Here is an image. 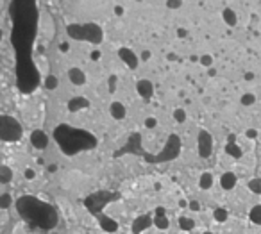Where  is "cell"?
Returning a JSON list of instances; mask_svg holds the SVG:
<instances>
[{
    "label": "cell",
    "mask_w": 261,
    "mask_h": 234,
    "mask_svg": "<svg viewBox=\"0 0 261 234\" xmlns=\"http://www.w3.org/2000/svg\"><path fill=\"white\" fill-rule=\"evenodd\" d=\"M245 136L249 139H254V138H258V131H256V129H249V131L245 133Z\"/></svg>",
    "instance_id": "obj_32"
},
{
    "label": "cell",
    "mask_w": 261,
    "mask_h": 234,
    "mask_svg": "<svg viewBox=\"0 0 261 234\" xmlns=\"http://www.w3.org/2000/svg\"><path fill=\"white\" fill-rule=\"evenodd\" d=\"M102 227L106 229L107 233H117L118 231V223L111 218H102Z\"/></svg>",
    "instance_id": "obj_19"
},
{
    "label": "cell",
    "mask_w": 261,
    "mask_h": 234,
    "mask_svg": "<svg viewBox=\"0 0 261 234\" xmlns=\"http://www.w3.org/2000/svg\"><path fill=\"white\" fill-rule=\"evenodd\" d=\"M118 57H120L123 65H127L131 70H136V68H138L139 57L134 54L133 49H127V47H120V49H118Z\"/></svg>",
    "instance_id": "obj_2"
},
{
    "label": "cell",
    "mask_w": 261,
    "mask_h": 234,
    "mask_svg": "<svg viewBox=\"0 0 261 234\" xmlns=\"http://www.w3.org/2000/svg\"><path fill=\"white\" fill-rule=\"evenodd\" d=\"M174 118H175L177 123H184L186 118H188V115H186V111H184L183 107H177V109H174Z\"/></svg>",
    "instance_id": "obj_23"
},
{
    "label": "cell",
    "mask_w": 261,
    "mask_h": 234,
    "mask_svg": "<svg viewBox=\"0 0 261 234\" xmlns=\"http://www.w3.org/2000/svg\"><path fill=\"white\" fill-rule=\"evenodd\" d=\"M165 213H167V209H165V207H156V211H154V217H167V215H165Z\"/></svg>",
    "instance_id": "obj_31"
},
{
    "label": "cell",
    "mask_w": 261,
    "mask_h": 234,
    "mask_svg": "<svg viewBox=\"0 0 261 234\" xmlns=\"http://www.w3.org/2000/svg\"><path fill=\"white\" fill-rule=\"evenodd\" d=\"M181 6H183V2H181V0H168L167 2L168 9H179Z\"/></svg>",
    "instance_id": "obj_28"
},
{
    "label": "cell",
    "mask_w": 261,
    "mask_h": 234,
    "mask_svg": "<svg viewBox=\"0 0 261 234\" xmlns=\"http://www.w3.org/2000/svg\"><path fill=\"white\" fill-rule=\"evenodd\" d=\"M247 186H249V191H252V193H256V195H261V179L260 177L250 179L249 183H247Z\"/></svg>",
    "instance_id": "obj_18"
},
{
    "label": "cell",
    "mask_w": 261,
    "mask_h": 234,
    "mask_svg": "<svg viewBox=\"0 0 261 234\" xmlns=\"http://www.w3.org/2000/svg\"><path fill=\"white\" fill-rule=\"evenodd\" d=\"M31 143H33L36 150H45L49 147V136L41 129H36V131L31 133Z\"/></svg>",
    "instance_id": "obj_4"
},
{
    "label": "cell",
    "mask_w": 261,
    "mask_h": 234,
    "mask_svg": "<svg viewBox=\"0 0 261 234\" xmlns=\"http://www.w3.org/2000/svg\"><path fill=\"white\" fill-rule=\"evenodd\" d=\"M150 225H152V220H150L149 217H139V218H136L133 223V233L134 234L143 233L145 229H149Z\"/></svg>",
    "instance_id": "obj_9"
},
{
    "label": "cell",
    "mask_w": 261,
    "mask_h": 234,
    "mask_svg": "<svg viewBox=\"0 0 261 234\" xmlns=\"http://www.w3.org/2000/svg\"><path fill=\"white\" fill-rule=\"evenodd\" d=\"M2 38H4V33H2V29H0V41H2Z\"/></svg>",
    "instance_id": "obj_41"
},
{
    "label": "cell",
    "mask_w": 261,
    "mask_h": 234,
    "mask_svg": "<svg viewBox=\"0 0 261 234\" xmlns=\"http://www.w3.org/2000/svg\"><path fill=\"white\" fill-rule=\"evenodd\" d=\"M59 50H61V52H68V50H70V45H68V43L59 45Z\"/></svg>",
    "instance_id": "obj_38"
},
{
    "label": "cell",
    "mask_w": 261,
    "mask_h": 234,
    "mask_svg": "<svg viewBox=\"0 0 261 234\" xmlns=\"http://www.w3.org/2000/svg\"><path fill=\"white\" fill-rule=\"evenodd\" d=\"M100 57H102V52L100 50H91V54H89L91 61H100Z\"/></svg>",
    "instance_id": "obj_30"
},
{
    "label": "cell",
    "mask_w": 261,
    "mask_h": 234,
    "mask_svg": "<svg viewBox=\"0 0 261 234\" xmlns=\"http://www.w3.org/2000/svg\"><path fill=\"white\" fill-rule=\"evenodd\" d=\"M177 222H179V229L184 231V233H190V231H193L195 229V222L188 217H179Z\"/></svg>",
    "instance_id": "obj_13"
},
{
    "label": "cell",
    "mask_w": 261,
    "mask_h": 234,
    "mask_svg": "<svg viewBox=\"0 0 261 234\" xmlns=\"http://www.w3.org/2000/svg\"><path fill=\"white\" fill-rule=\"evenodd\" d=\"M199 63L206 68H211L213 67V56H209V54H204V56L199 57Z\"/></svg>",
    "instance_id": "obj_25"
},
{
    "label": "cell",
    "mask_w": 261,
    "mask_h": 234,
    "mask_svg": "<svg viewBox=\"0 0 261 234\" xmlns=\"http://www.w3.org/2000/svg\"><path fill=\"white\" fill-rule=\"evenodd\" d=\"M13 206V197L9 193H2L0 195V209H9Z\"/></svg>",
    "instance_id": "obj_21"
},
{
    "label": "cell",
    "mask_w": 261,
    "mask_h": 234,
    "mask_svg": "<svg viewBox=\"0 0 261 234\" xmlns=\"http://www.w3.org/2000/svg\"><path fill=\"white\" fill-rule=\"evenodd\" d=\"M188 204H190V202L184 201V199H181V201H179V207H181V209H186V207H188Z\"/></svg>",
    "instance_id": "obj_37"
},
{
    "label": "cell",
    "mask_w": 261,
    "mask_h": 234,
    "mask_svg": "<svg viewBox=\"0 0 261 234\" xmlns=\"http://www.w3.org/2000/svg\"><path fill=\"white\" fill-rule=\"evenodd\" d=\"M213 183H215V179H213V173L211 172H204L202 175L199 177V188L200 190H209L213 186Z\"/></svg>",
    "instance_id": "obj_11"
},
{
    "label": "cell",
    "mask_w": 261,
    "mask_h": 234,
    "mask_svg": "<svg viewBox=\"0 0 261 234\" xmlns=\"http://www.w3.org/2000/svg\"><path fill=\"white\" fill-rule=\"evenodd\" d=\"M188 207L191 209V211H199V209H200V204H199L197 201H191V202L188 204Z\"/></svg>",
    "instance_id": "obj_33"
},
{
    "label": "cell",
    "mask_w": 261,
    "mask_h": 234,
    "mask_svg": "<svg viewBox=\"0 0 261 234\" xmlns=\"http://www.w3.org/2000/svg\"><path fill=\"white\" fill-rule=\"evenodd\" d=\"M139 61L141 63H147V61H150V57H152V52L150 50H141V54H139Z\"/></svg>",
    "instance_id": "obj_29"
},
{
    "label": "cell",
    "mask_w": 261,
    "mask_h": 234,
    "mask_svg": "<svg viewBox=\"0 0 261 234\" xmlns=\"http://www.w3.org/2000/svg\"><path fill=\"white\" fill-rule=\"evenodd\" d=\"M23 177L27 179V181H33V179H36V172H34L33 168H25L23 170Z\"/></svg>",
    "instance_id": "obj_27"
},
{
    "label": "cell",
    "mask_w": 261,
    "mask_h": 234,
    "mask_svg": "<svg viewBox=\"0 0 261 234\" xmlns=\"http://www.w3.org/2000/svg\"><path fill=\"white\" fill-rule=\"evenodd\" d=\"M236 183H238V177H236L233 172H224L222 177H220V186H222V190H226V191L234 190Z\"/></svg>",
    "instance_id": "obj_6"
},
{
    "label": "cell",
    "mask_w": 261,
    "mask_h": 234,
    "mask_svg": "<svg viewBox=\"0 0 261 234\" xmlns=\"http://www.w3.org/2000/svg\"><path fill=\"white\" fill-rule=\"evenodd\" d=\"M57 86H59V79L56 77V75H47V79H45V88L47 89H56Z\"/></svg>",
    "instance_id": "obj_20"
},
{
    "label": "cell",
    "mask_w": 261,
    "mask_h": 234,
    "mask_svg": "<svg viewBox=\"0 0 261 234\" xmlns=\"http://www.w3.org/2000/svg\"><path fill=\"white\" fill-rule=\"evenodd\" d=\"M202 234H213V233L211 231H206V233H202Z\"/></svg>",
    "instance_id": "obj_42"
},
{
    "label": "cell",
    "mask_w": 261,
    "mask_h": 234,
    "mask_svg": "<svg viewBox=\"0 0 261 234\" xmlns=\"http://www.w3.org/2000/svg\"><path fill=\"white\" fill-rule=\"evenodd\" d=\"M249 218H250V222H252V223H256V225H261V204H258V206H254L252 209H250Z\"/></svg>",
    "instance_id": "obj_17"
},
{
    "label": "cell",
    "mask_w": 261,
    "mask_h": 234,
    "mask_svg": "<svg viewBox=\"0 0 261 234\" xmlns=\"http://www.w3.org/2000/svg\"><path fill=\"white\" fill-rule=\"evenodd\" d=\"M152 225L156 229H159V231H167L170 227V220L167 217H154L152 218Z\"/></svg>",
    "instance_id": "obj_15"
},
{
    "label": "cell",
    "mask_w": 261,
    "mask_h": 234,
    "mask_svg": "<svg viewBox=\"0 0 261 234\" xmlns=\"http://www.w3.org/2000/svg\"><path fill=\"white\" fill-rule=\"evenodd\" d=\"M145 127H147V129H156V127H157V120H156L154 117L145 118Z\"/></svg>",
    "instance_id": "obj_26"
},
{
    "label": "cell",
    "mask_w": 261,
    "mask_h": 234,
    "mask_svg": "<svg viewBox=\"0 0 261 234\" xmlns=\"http://www.w3.org/2000/svg\"><path fill=\"white\" fill-rule=\"evenodd\" d=\"M86 107H89V100L86 97H75V99L68 102V111L72 113L79 111V109H86Z\"/></svg>",
    "instance_id": "obj_8"
},
{
    "label": "cell",
    "mask_w": 261,
    "mask_h": 234,
    "mask_svg": "<svg viewBox=\"0 0 261 234\" xmlns=\"http://www.w3.org/2000/svg\"><path fill=\"white\" fill-rule=\"evenodd\" d=\"M226 152H227L231 157H234V159H240V157L244 156V150L238 147V143H227V145H226Z\"/></svg>",
    "instance_id": "obj_14"
},
{
    "label": "cell",
    "mask_w": 261,
    "mask_h": 234,
    "mask_svg": "<svg viewBox=\"0 0 261 234\" xmlns=\"http://www.w3.org/2000/svg\"><path fill=\"white\" fill-rule=\"evenodd\" d=\"M240 102H242V106H245V107L254 106V104H256V95H254V93H245V95H242Z\"/></svg>",
    "instance_id": "obj_22"
},
{
    "label": "cell",
    "mask_w": 261,
    "mask_h": 234,
    "mask_svg": "<svg viewBox=\"0 0 261 234\" xmlns=\"http://www.w3.org/2000/svg\"><path fill=\"white\" fill-rule=\"evenodd\" d=\"M161 234H165V233H161Z\"/></svg>",
    "instance_id": "obj_43"
},
{
    "label": "cell",
    "mask_w": 261,
    "mask_h": 234,
    "mask_svg": "<svg viewBox=\"0 0 261 234\" xmlns=\"http://www.w3.org/2000/svg\"><path fill=\"white\" fill-rule=\"evenodd\" d=\"M117 84H118L117 73L109 75V79H107V89H109V93H115V91H117Z\"/></svg>",
    "instance_id": "obj_24"
},
{
    "label": "cell",
    "mask_w": 261,
    "mask_h": 234,
    "mask_svg": "<svg viewBox=\"0 0 261 234\" xmlns=\"http://www.w3.org/2000/svg\"><path fill=\"white\" fill-rule=\"evenodd\" d=\"M227 143H236V134L234 133L227 134Z\"/></svg>",
    "instance_id": "obj_36"
},
{
    "label": "cell",
    "mask_w": 261,
    "mask_h": 234,
    "mask_svg": "<svg viewBox=\"0 0 261 234\" xmlns=\"http://www.w3.org/2000/svg\"><path fill=\"white\" fill-rule=\"evenodd\" d=\"M186 36H188V31L183 29V27H179L177 29V38H186Z\"/></svg>",
    "instance_id": "obj_35"
},
{
    "label": "cell",
    "mask_w": 261,
    "mask_h": 234,
    "mask_svg": "<svg viewBox=\"0 0 261 234\" xmlns=\"http://www.w3.org/2000/svg\"><path fill=\"white\" fill-rule=\"evenodd\" d=\"M213 218H215V222H218V223L227 222V218H229L227 209H224V207H217V209L213 211Z\"/></svg>",
    "instance_id": "obj_16"
},
{
    "label": "cell",
    "mask_w": 261,
    "mask_h": 234,
    "mask_svg": "<svg viewBox=\"0 0 261 234\" xmlns=\"http://www.w3.org/2000/svg\"><path fill=\"white\" fill-rule=\"evenodd\" d=\"M245 79H247V81H252V79H254V73H245Z\"/></svg>",
    "instance_id": "obj_39"
},
{
    "label": "cell",
    "mask_w": 261,
    "mask_h": 234,
    "mask_svg": "<svg viewBox=\"0 0 261 234\" xmlns=\"http://www.w3.org/2000/svg\"><path fill=\"white\" fill-rule=\"evenodd\" d=\"M222 20L227 23L229 27H234V25L238 23V15H236V11H234V9H231V7H226V9L222 11Z\"/></svg>",
    "instance_id": "obj_10"
},
{
    "label": "cell",
    "mask_w": 261,
    "mask_h": 234,
    "mask_svg": "<svg viewBox=\"0 0 261 234\" xmlns=\"http://www.w3.org/2000/svg\"><path fill=\"white\" fill-rule=\"evenodd\" d=\"M13 181V170L6 165H0V184H9Z\"/></svg>",
    "instance_id": "obj_12"
},
{
    "label": "cell",
    "mask_w": 261,
    "mask_h": 234,
    "mask_svg": "<svg viewBox=\"0 0 261 234\" xmlns=\"http://www.w3.org/2000/svg\"><path fill=\"white\" fill-rule=\"evenodd\" d=\"M168 59H172V61H175L177 57H175V54H168Z\"/></svg>",
    "instance_id": "obj_40"
},
{
    "label": "cell",
    "mask_w": 261,
    "mask_h": 234,
    "mask_svg": "<svg viewBox=\"0 0 261 234\" xmlns=\"http://www.w3.org/2000/svg\"><path fill=\"white\" fill-rule=\"evenodd\" d=\"M109 115H111L113 120H123L125 115H127V109H125V106H123L122 102H111Z\"/></svg>",
    "instance_id": "obj_7"
},
{
    "label": "cell",
    "mask_w": 261,
    "mask_h": 234,
    "mask_svg": "<svg viewBox=\"0 0 261 234\" xmlns=\"http://www.w3.org/2000/svg\"><path fill=\"white\" fill-rule=\"evenodd\" d=\"M136 91L143 100H150L154 97V84L150 83L149 79H139L136 83Z\"/></svg>",
    "instance_id": "obj_3"
},
{
    "label": "cell",
    "mask_w": 261,
    "mask_h": 234,
    "mask_svg": "<svg viewBox=\"0 0 261 234\" xmlns=\"http://www.w3.org/2000/svg\"><path fill=\"white\" fill-rule=\"evenodd\" d=\"M197 152L202 159L209 157L213 154V136L206 129H202L197 136Z\"/></svg>",
    "instance_id": "obj_1"
},
{
    "label": "cell",
    "mask_w": 261,
    "mask_h": 234,
    "mask_svg": "<svg viewBox=\"0 0 261 234\" xmlns=\"http://www.w3.org/2000/svg\"><path fill=\"white\" fill-rule=\"evenodd\" d=\"M113 11H115V15H117V17H122L123 13H125V9H123L122 6H115V7H113Z\"/></svg>",
    "instance_id": "obj_34"
},
{
    "label": "cell",
    "mask_w": 261,
    "mask_h": 234,
    "mask_svg": "<svg viewBox=\"0 0 261 234\" xmlns=\"http://www.w3.org/2000/svg\"><path fill=\"white\" fill-rule=\"evenodd\" d=\"M68 79H70V83L75 84V86H84L88 77H86V73L81 70V68H70L68 70Z\"/></svg>",
    "instance_id": "obj_5"
}]
</instances>
